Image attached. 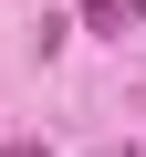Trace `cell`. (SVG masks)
<instances>
[{
	"instance_id": "7a4b0ae2",
	"label": "cell",
	"mask_w": 146,
	"mask_h": 157,
	"mask_svg": "<svg viewBox=\"0 0 146 157\" xmlns=\"http://www.w3.org/2000/svg\"><path fill=\"white\" fill-rule=\"evenodd\" d=\"M0 157H52V147H42V136H0Z\"/></svg>"
},
{
	"instance_id": "6da1fadb",
	"label": "cell",
	"mask_w": 146,
	"mask_h": 157,
	"mask_svg": "<svg viewBox=\"0 0 146 157\" xmlns=\"http://www.w3.org/2000/svg\"><path fill=\"white\" fill-rule=\"evenodd\" d=\"M84 21L94 32H125V0H84Z\"/></svg>"
}]
</instances>
